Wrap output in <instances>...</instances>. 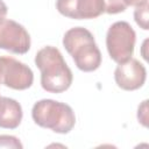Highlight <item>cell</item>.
Wrapping results in <instances>:
<instances>
[{
	"mask_svg": "<svg viewBox=\"0 0 149 149\" xmlns=\"http://www.w3.org/2000/svg\"><path fill=\"white\" fill-rule=\"evenodd\" d=\"M35 64L41 71V85L47 92L61 93L71 86L72 71L56 47L47 45L38 50Z\"/></svg>",
	"mask_w": 149,
	"mask_h": 149,
	"instance_id": "6da1fadb",
	"label": "cell"
},
{
	"mask_svg": "<svg viewBox=\"0 0 149 149\" xmlns=\"http://www.w3.org/2000/svg\"><path fill=\"white\" fill-rule=\"evenodd\" d=\"M63 45L72 56L76 66L84 72L95 71L101 64V52L94 36L84 27L69 29L63 36Z\"/></svg>",
	"mask_w": 149,
	"mask_h": 149,
	"instance_id": "7a4b0ae2",
	"label": "cell"
},
{
	"mask_svg": "<svg viewBox=\"0 0 149 149\" xmlns=\"http://www.w3.org/2000/svg\"><path fill=\"white\" fill-rule=\"evenodd\" d=\"M31 116L36 125L58 134H68L76 123L73 109L65 102L42 99L34 104Z\"/></svg>",
	"mask_w": 149,
	"mask_h": 149,
	"instance_id": "3957f363",
	"label": "cell"
},
{
	"mask_svg": "<svg viewBox=\"0 0 149 149\" xmlns=\"http://www.w3.org/2000/svg\"><path fill=\"white\" fill-rule=\"evenodd\" d=\"M135 41L136 34L128 22H114L106 34V47L111 58L118 64L132 58Z\"/></svg>",
	"mask_w": 149,
	"mask_h": 149,
	"instance_id": "277c9868",
	"label": "cell"
},
{
	"mask_svg": "<svg viewBox=\"0 0 149 149\" xmlns=\"http://www.w3.org/2000/svg\"><path fill=\"white\" fill-rule=\"evenodd\" d=\"M34 73L24 63L9 56H0V84L13 90H27L33 85Z\"/></svg>",
	"mask_w": 149,
	"mask_h": 149,
	"instance_id": "5b68a950",
	"label": "cell"
},
{
	"mask_svg": "<svg viewBox=\"0 0 149 149\" xmlns=\"http://www.w3.org/2000/svg\"><path fill=\"white\" fill-rule=\"evenodd\" d=\"M0 49L23 55L30 49V36L26 28L10 19L0 20Z\"/></svg>",
	"mask_w": 149,
	"mask_h": 149,
	"instance_id": "8992f818",
	"label": "cell"
},
{
	"mask_svg": "<svg viewBox=\"0 0 149 149\" xmlns=\"http://www.w3.org/2000/svg\"><path fill=\"white\" fill-rule=\"evenodd\" d=\"M57 10L70 19H95L105 13L102 0H57Z\"/></svg>",
	"mask_w": 149,
	"mask_h": 149,
	"instance_id": "52a82bcc",
	"label": "cell"
},
{
	"mask_svg": "<svg viewBox=\"0 0 149 149\" xmlns=\"http://www.w3.org/2000/svg\"><path fill=\"white\" fill-rule=\"evenodd\" d=\"M147 78V70L142 63L135 58L120 63L114 71L116 85L125 91H135L143 86Z\"/></svg>",
	"mask_w": 149,
	"mask_h": 149,
	"instance_id": "ba28073f",
	"label": "cell"
},
{
	"mask_svg": "<svg viewBox=\"0 0 149 149\" xmlns=\"http://www.w3.org/2000/svg\"><path fill=\"white\" fill-rule=\"evenodd\" d=\"M22 120V107L12 98L0 97V127L15 129Z\"/></svg>",
	"mask_w": 149,
	"mask_h": 149,
	"instance_id": "9c48e42d",
	"label": "cell"
},
{
	"mask_svg": "<svg viewBox=\"0 0 149 149\" xmlns=\"http://www.w3.org/2000/svg\"><path fill=\"white\" fill-rule=\"evenodd\" d=\"M135 10H134V19L135 22L137 23V26H140V28H142L143 30H148V19H149V9H148V0L135 6Z\"/></svg>",
	"mask_w": 149,
	"mask_h": 149,
	"instance_id": "30bf717a",
	"label": "cell"
},
{
	"mask_svg": "<svg viewBox=\"0 0 149 149\" xmlns=\"http://www.w3.org/2000/svg\"><path fill=\"white\" fill-rule=\"evenodd\" d=\"M105 6V13L108 14H118L121 12H125L127 8V5L123 0H102Z\"/></svg>",
	"mask_w": 149,
	"mask_h": 149,
	"instance_id": "8fae6325",
	"label": "cell"
},
{
	"mask_svg": "<svg viewBox=\"0 0 149 149\" xmlns=\"http://www.w3.org/2000/svg\"><path fill=\"white\" fill-rule=\"evenodd\" d=\"M0 148H22V144L15 136L0 135Z\"/></svg>",
	"mask_w": 149,
	"mask_h": 149,
	"instance_id": "7c38bea8",
	"label": "cell"
},
{
	"mask_svg": "<svg viewBox=\"0 0 149 149\" xmlns=\"http://www.w3.org/2000/svg\"><path fill=\"white\" fill-rule=\"evenodd\" d=\"M147 104H148V100H144L142 101V104L139 106V111H137V119L144 126L147 127V121H148V108H147Z\"/></svg>",
	"mask_w": 149,
	"mask_h": 149,
	"instance_id": "4fadbf2b",
	"label": "cell"
},
{
	"mask_svg": "<svg viewBox=\"0 0 149 149\" xmlns=\"http://www.w3.org/2000/svg\"><path fill=\"white\" fill-rule=\"evenodd\" d=\"M6 15H7V6L2 0H0V20L5 19Z\"/></svg>",
	"mask_w": 149,
	"mask_h": 149,
	"instance_id": "5bb4252c",
	"label": "cell"
},
{
	"mask_svg": "<svg viewBox=\"0 0 149 149\" xmlns=\"http://www.w3.org/2000/svg\"><path fill=\"white\" fill-rule=\"evenodd\" d=\"M123 1L127 6H137V5H140L147 0H123Z\"/></svg>",
	"mask_w": 149,
	"mask_h": 149,
	"instance_id": "9a60e30c",
	"label": "cell"
}]
</instances>
